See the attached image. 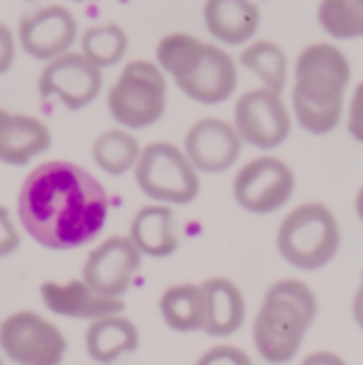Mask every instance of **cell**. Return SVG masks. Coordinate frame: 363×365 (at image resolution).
I'll return each mask as SVG.
<instances>
[{
	"instance_id": "obj_1",
	"label": "cell",
	"mask_w": 363,
	"mask_h": 365,
	"mask_svg": "<svg viewBox=\"0 0 363 365\" xmlns=\"http://www.w3.org/2000/svg\"><path fill=\"white\" fill-rule=\"evenodd\" d=\"M110 197L102 182L68 159L43 162L23 179L18 221L35 244L53 251L85 246L105 229Z\"/></svg>"
},
{
	"instance_id": "obj_2",
	"label": "cell",
	"mask_w": 363,
	"mask_h": 365,
	"mask_svg": "<svg viewBox=\"0 0 363 365\" xmlns=\"http://www.w3.org/2000/svg\"><path fill=\"white\" fill-rule=\"evenodd\" d=\"M351 60L334 43H311L299 53L291 73V117L304 132L324 137L341 125Z\"/></svg>"
},
{
	"instance_id": "obj_3",
	"label": "cell",
	"mask_w": 363,
	"mask_h": 365,
	"mask_svg": "<svg viewBox=\"0 0 363 365\" xmlns=\"http://www.w3.org/2000/svg\"><path fill=\"white\" fill-rule=\"evenodd\" d=\"M155 58L162 73L197 105H222L239 85V68L227 48L204 43L189 33L165 35Z\"/></svg>"
},
{
	"instance_id": "obj_4",
	"label": "cell",
	"mask_w": 363,
	"mask_h": 365,
	"mask_svg": "<svg viewBox=\"0 0 363 365\" xmlns=\"http://www.w3.org/2000/svg\"><path fill=\"white\" fill-rule=\"evenodd\" d=\"M316 316L319 301L304 281H276L264 293V301L254 318L252 333L257 353L272 365L294 361Z\"/></svg>"
},
{
	"instance_id": "obj_5",
	"label": "cell",
	"mask_w": 363,
	"mask_h": 365,
	"mask_svg": "<svg viewBox=\"0 0 363 365\" xmlns=\"http://www.w3.org/2000/svg\"><path fill=\"white\" fill-rule=\"evenodd\" d=\"M281 259L299 271H319L336 259L341 249V226L336 214L321 202L291 209L276 229Z\"/></svg>"
},
{
	"instance_id": "obj_6",
	"label": "cell",
	"mask_w": 363,
	"mask_h": 365,
	"mask_svg": "<svg viewBox=\"0 0 363 365\" xmlns=\"http://www.w3.org/2000/svg\"><path fill=\"white\" fill-rule=\"evenodd\" d=\"M170 90L167 75L150 60H132L107 90V112L125 130H147L165 117Z\"/></svg>"
},
{
	"instance_id": "obj_7",
	"label": "cell",
	"mask_w": 363,
	"mask_h": 365,
	"mask_svg": "<svg viewBox=\"0 0 363 365\" xmlns=\"http://www.w3.org/2000/svg\"><path fill=\"white\" fill-rule=\"evenodd\" d=\"M132 172L140 192L157 204L182 207L199 197V172L192 167L184 149L170 142L142 147Z\"/></svg>"
},
{
	"instance_id": "obj_8",
	"label": "cell",
	"mask_w": 363,
	"mask_h": 365,
	"mask_svg": "<svg viewBox=\"0 0 363 365\" xmlns=\"http://www.w3.org/2000/svg\"><path fill=\"white\" fill-rule=\"evenodd\" d=\"M0 351L18 365H63L68 341L40 313L15 311L0 323Z\"/></svg>"
},
{
	"instance_id": "obj_9",
	"label": "cell",
	"mask_w": 363,
	"mask_h": 365,
	"mask_svg": "<svg viewBox=\"0 0 363 365\" xmlns=\"http://www.w3.org/2000/svg\"><path fill=\"white\" fill-rule=\"evenodd\" d=\"M296 189L294 169L279 157L262 154L244 164L232 184L234 202L249 214H274L286 207Z\"/></svg>"
},
{
	"instance_id": "obj_10",
	"label": "cell",
	"mask_w": 363,
	"mask_h": 365,
	"mask_svg": "<svg viewBox=\"0 0 363 365\" xmlns=\"http://www.w3.org/2000/svg\"><path fill=\"white\" fill-rule=\"evenodd\" d=\"M232 125L244 145L269 152L289 140L294 117L281 92L259 85L237 100Z\"/></svg>"
},
{
	"instance_id": "obj_11",
	"label": "cell",
	"mask_w": 363,
	"mask_h": 365,
	"mask_svg": "<svg viewBox=\"0 0 363 365\" xmlns=\"http://www.w3.org/2000/svg\"><path fill=\"white\" fill-rule=\"evenodd\" d=\"M102 68L90 63L83 53H68L48 60L38 77V95L58 100L65 110H85L102 92Z\"/></svg>"
},
{
	"instance_id": "obj_12",
	"label": "cell",
	"mask_w": 363,
	"mask_h": 365,
	"mask_svg": "<svg viewBox=\"0 0 363 365\" xmlns=\"http://www.w3.org/2000/svg\"><path fill=\"white\" fill-rule=\"evenodd\" d=\"M142 266V254L130 236H107L83 264V281L102 296L122 298Z\"/></svg>"
},
{
	"instance_id": "obj_13",
	"label": "cell",
	"mask_w": 363,
	"mask_h": 365,
	"mask_svg": "<svg viewBox=\"0 0 363 365\" xmlns=\"http://www.w3.org/2000/svg\"><path fill=\"white\" fill-rule=\"evenodd\" d=\"M78 43V20L65 5H43L18 25V45L33 60L48 63Z\"/></svg>"
},
{
	"instance_id": "obj_14",
	"label": "cell",
	"mask_w": 363,
	"mask_h": 365,
	"mask_svg": "<svg viewBox=\"0 0 363 365\" xmlns=\"http://www.w3.org/2000/svg\"><path fill=\"white\" fill-rule=\"evenodd\" d=\"M182 149L199 174H222L239 162L244 142L232 122L204 117L187 130Z\"/></svg>"
},
{
	"instance_id": "obj_15",
	"label": "cell",
	"mask_w": 363,
	"mask_h": 365,
	"mask_svg": "<svg viewBox=\"0 0 363 365\" xmlns=\"http://www.w3.org/2000/svg\"><path fill=\"white\" fill-rule=\"evenodd\" d=\"M40 296L50 313L63 318H78V321H95V318L125 311L122 298L102 296L95 289H90L83 279L45 281L40 286Z\"/></svg>"
},
{
	"instance_id": "obj_16",
	"label": "cell",
	"mask_w": 363,
	"mask_h": 365,
	"mask_svg": "<svg viewBox=\"0 0 363 365\" xmlns=\"http://www.w3.org/2000/svg\"><path fill=\"white\" fill-rule=\"evenodd\" d=\"M202 20L214 43L222 48H242L257 35L262 10L254 0H204Z\"/></svg>"
},
{
	"instance_id": "obj_17",
	"label": "cell",
	"mask_w": 363,
	"mask_h": 365,
	"mask_svg": "<svg viewBox=\"0 0 363 365\" xmlns=\"http://www.w3.org/2000/svg\"><path fill=\"white\" fill-rule=\"evenodd\" d=\"M140 346V331L122 313L102 316L90 321L85 333V351L97 365H112L130 356Z\"/></svg>"
},
{
	"instance_id": "obj_18",
	"label": "cell",
	"mask_w": 363,
	"mask_h": 365,
	"mask_svg": "<svg viewBox=\"0 0 363 365\" xmlns=\"http://www.w3.org/2000/svg\"><path fill=\"white\" fill-rule=\"evenodd\" d=\"M50 145H53V132L43 120L10 112L0 132V162L10 167H23L48 152Z\"/></svg>"
},
{
	"instance_id": "obj_19",
	"label": "cell",
	"mask_w": 363,
	"mask_h": 365,
	"mask_svg": "<svg viewBox=\"0 0 363 365\" xmlns=\"http://www.w3.org/2000/svg\"><path fill=\"white\" fill-rule=\"evenodd\" d=\"M204 296H207V321H204V333L212 338L234 336L244 326L247 318V301L244 293L234 281L214 276L202 284Z\"/></svg>"
},
{
	"instance_id": "obj_20",
	"label": "cell",
	"mask_w": 363,
	"mask_h": 365,
	"mask_svg": "<svg viewBox=\"0 0 363 365\" xmlns=\"http://www.w3.org/2000/svg\"><path fill=\"white\" fill-rule=\"evenodd\" d=\"M130 239L142 256L167 259L177 251L180 239L175 229V214L167 204H147L132 217Z\"/></svg>"
},
{
	"instance_id": "obj_21",
	"label": "cell",
	"mask_w": 363,
	"mask_h": 365,
	"mask_svg": "<svg viewBox=\"0 0 363 365\" xmlns=\"http://www.w3.org/2000/svg\"><path fill=\"white\" fill-rule=\"evenodd\" d=\"M162 321L177 333L204 331L207 321V296L202 284H177L160 296Z\"/></svg>"
},
{
	"instance_id": "obj_22",
	"label": "cell",
	"mask_w": 363,
	"mask_h": 365,
	"mask_svg": "<svg viewBox=\"0 0 363 365\" xmlns=\"http://www.w3.org/2000/svg\"><path fill=\"white\" fill-rule=\"evenodd\" d=\"M239 65L244 70H249L267 90H286V82H289V58H286V50L279 43L252 40V43L244 45L242 55H239Z\"/></svg>"
},
{
	"instance_id": "obj_23",
	"label": "cell",
	"mask_w": 363,
	"mask_h": 365,
	"mask_svg": "<svg viewBox=\"0 0 363 365\" xmlns=\"http://www.w3.org/2000/svg\"><path fill=\"white\" fill-rule=\"evenodd\" d=\"M142 147L137 137L125 127H115L92 142V162L107 174V177H122V174L132 172L135 162L140 157Z\"/></svg>"
},
{
	"instance_id": "obj_24",
	"label": "cell",
	"mask_w": 363,
	"mask_h": 365,
	"mask_svg": "<svg viewBox=\"0 0 363 365\" xmlns=\"http://www.w3.org/2000/svg\"><path fill=\"white\" fill-rule=\"evenodd\" d=\"M127 48H130V38L125 28L117 23L92 25L80 35V53L102 70L120 65L127 55Z\"/></svg>"
},
{
	"instance_id": "obj_25",
	"label": "cell",
	"mask_w": 363,
	"mask_h": 365,
	"mask_svg": "<svg viewBox=\"0 0 363 365\" xmlns=\"http://www.w3.org/2000/svg\"><path fill=\"white\" fill-rule=\"evenodd\" d=\"M316 20L331 40L363 38V0H321Z\"/></svg>"
},
{
	"instance_id": "obj_26",
	"label": "cell",
	"mask_w": 363,
	"mask_h": 365,
	"mask_svg": "<svg viewBox=\"0 0 363 365\" xmlns=\"http://www.w3.org/2000/svg\"><path fill=\"white\" fill-rule=\"evenodd\" d=\"M197 365H254L252 358L234 346H214L199 356Z\"/></svg>"
},
{
	"instance_id": "obj_27",
	"label": "cell",
	"mask_w": 363,
	"mask_h": 365,
	"mask_svg": "<svg viewBox=\"0 0 363 365\" xmlns=\"http://www.w3.org/2000/svg\"><path fill=\"white\" fill-rule=\"evenodd\" d=\"M346 130L351 140L363 145V80L351 90L349 105H346Z\"/></svg>"
},
{
	"instance_id": "obj_28",
	"label": "cell",
	"mask_w": 363,
	"mask_h": 365,
	"mask_svg": "<svg viewBox=\"0 0 363 365\" xmlns=\"http://www.w3.org/2000/svg\"><path fill=\"white\" fill-rule=\"evenodd\" d=\"M20 249V231L13 221V214L0 204V259Z\"/></svg>"
},
{
	"instance_id": "obj_29",
	"label": "cell",
	"mask_w": 363,
	"mask_h": 365,
	"mask_svg": "<svg viewBox=\"0 0 363 365\" xmlns=\"http://www.w3.org/2000/svg\"><path fill=\"white\" fill-rule=\"evenodd\" d=\"M15 53H18V43H15L13 30L0 20V75H5L13 68Z\"/></svg>"
},
{
	"instance_id": "obj_30",
	"label": "cell",
	"mask_w": 363,
	"mask_h": 365,
	"mask_svg": "<svg viewBox=\"0 0 363 365\" xmlns=\"http://www.w3.org/2000/svg\"><path fill=\"white\" fill-rule=\"evenodd\" d=\"M301 365H349L341 356H336V353H329V351H319V353H311V356H306Z\"/></svg>"
},
{
	"instance_id": "obj_31",
	"label": "cell",
	"mask_w": 363,
	"mask_h": 365,
	"mask_svg": "<svg viewBox=\"0 0 363 365\" xmlns=\"http://www.w3.org/2000/svg\"><path fill=\"white\" fill-rule=\"evenodd\" d=\"M351 313H354V321L359 323V328L363 331V281L354 293V303H351Z\"/></svg>"
},
{
	"instance_id": "obj_32",
	"label": "cell",
	"mask_w": 363,
	"mask_h": 365,
	"mask_svg": "<svg viewBox=\"0 0 363 365\" xmlns=\"http://www.w3.org/2000/svg\"><path fill=\"white\" fill-rule=\"evenodd\" d=\"M356 214H359V219H361V224H363V184H361L359 194H356Z\"/></svg>"
},
{
	"instance_id": "obj_33",
	"label": "cell",
	"mask_w": 363,
	"mask_h": 365,
	"mask_svg": "<svg viewBox=\"0 0 363 365\" xmlns=\"http://www.w3.org/2000/svg\"><path fill=\"white\" fill-rule=\"evenodd\" d=\"M8 115H10V112L0 110V132H3V125H5V120H8Z\"/></svg>"
},
{
	"instance_id": "obj_34",
	"label": "cell",
	"mask_w": 363,
	"mask_h": 365,
	"mask_svg": "<svg viewBox=\"0 0 363 365\" xmlns=\"http://www.w3.org/2000/svg\"><path fill=\"white\" fill-rule=\"evenodd\" d=\"M73 3H95V0H73Z\"/></svg>"
},
{
	"instance_id": "obj_35",
	"label": "cell",
	"mask_w": 363,
	"mask_h": 365,
	"mask_svg": "<svg viewBox=\"0 0 363 365\" xmlns=\"http://www.w3.org/2000/svg\"><path fill=\"white\" fill-rule=\"evenodd\" d=\"M0 365H3V361H0Z\"/></svg>"
}]
</instances>
